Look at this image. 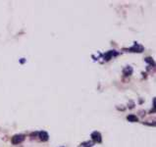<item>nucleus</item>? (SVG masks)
Masks as SVG:
<instances>
[{
  "label": "nucleus",
  "mask_w": 156,
  "mask_h": 147,
  "mask_svg": "<svg viewBox=\"0 0 156 147\" xmlns=\"http://www.w3.org/2000/svg\"><path fill=\"white\" fill-rule=\"evenodd\" d=\"M143 46L142 45H140L139 44L138 42H134V44L132 46V47H130V48L127 49V51H130V52H136V53H140V52H143Z\"/></svg>",
  "instance_id": "1"
},
{
  "label": "nucleus",
  "mask_w": 156,
  "mask_h": 147,
  "mask_svg": "<svg viewBox=\"0 0 156 147\" xmlns=\"http://www.w3.org/2000/svg\"><path fill=\"white\" fill-rule=\"evenodd\" d=\"M24 140H25V135H24V134H16V135H14L12 137L11 142H12V144L17 145V144L22 143Z\"/></svg>",
  "instance_id": "2"
},
{
  "label": "nucleus",
  "mask_w": 156,
  "mask_h": 147,
  "mask_svg": "<svg viewBox=\"0 0 156 147\" xmlns=\"http://www.w3.org/2000/svg\"><path fill=\"white\" fill-rule=\"evenodd\" d=\"M119 55V52L118 51H115V50H110L108 52H106L105 54L103 55V58L105 59V61H109L110 59H112L113 57H116Z\"/></svg>",
  "instance_id": "3"
},
{
  "label": "nucleus",
  "mask_w": 156,
  "mask_h": 147,
  "mask_svg": "<svg viewBox=\"0 0 156 147\" xmlns=\"http://www.w3.org/2000/svg\"><path fill=\"white\" fill-rule=\"evenodd\" d=\"M91 139H92V141L95 142V143H101V142H102L101 133L98 132V131H93V132L91 133Z\"/></svg>",
  "instance_id": "4"
},
{
  "label": "nucleus",
  "mask_w": 156,
  "mask_h": 147,
  "mask_svg": "<svg viewBox=\"0 0 156 147\" xmlns=\"http://www.w3.org/2000/svg\"><path fill=\"white\" fill-rule=\"evenodd\" d=\"M37 134H38V137L39 139L41 140V141H47L48 140V138H49V135H48V133L46 132V131H39L37 132Z\"/></svg>",
  "instance_id": "5"
},
{
  "label": "nucleus",
  "mask_w": 156,
  "mask_h": 147,
  "mask_svg": "<svg viewBox=\"0 0 156 147\" xmlns=\"http://www.w3.org/2000/svg\"><path fill=\"white\" fill-rule=\"evenodd\" d=\"M123 73H124V75L125 76H131L132 74H133V68L131 67V66H127L124 70H123Z\"/></svg>",
  "instance_id": "6"
},
{
  "label": "nucleus",
  "mask_w": 156,
  "mask_h": 147,
  "mask_svg": "<svg viewBox=\"0 0 156 147\" xmlns=\"http://www.w3.org/2000/svg\"><path fill=\"white\" fill-rule=\"evenodd\" d=\"M127 119H128L129 122H132V123H134V122H138V117L136 116H134V115L133 114H131V115H129L128 117H127Z\"/></svg>",
  "instance_id": "7"
},
{
  "label": "nucleus",
  "mask_w": 156,
  "mask_h": 147,
  "mask_svg": "<svg viewBox=\"0 0 156 147\" xmlns=\"http://www.w3.org/2000/svg\"><path fill=\"white\" fill-rule=\"evenodd\" d=\"M94 145V142L93 141H85L82 143V146L83 147H92Z\"/></svg>",
  "instance_id": "8"
},
{
  "label": "nucleus",
  "mask_w": 156,
  "mask_h": 147,
  "mask_svg": "<svg viewBox=\"0 0 156 147\" xmlns=\"http://www.w3.org/2000/svg\"><path fill=\"white\" fill-rule=\"evenodd\" d=\"M145 62H146V63H148L149 65H151V67H154V66H155V63H154V61H153V59H152V58H150V57H147V58H145Z\"/></svg>",
  "instance_id": "9"
},
{
  "label": "nucleus",
  "mask_w": 156,
  "mask_h": 147,
  "mask_svg": "<svg viewBox=\"0 0 156 147\" xmlns=\"http://www.w3.org/2000/svg\"><path fill=\"white\" fill-rule=\"evenodd\" d=\"M20 63H21V64H24V63H26V59H24V58H22V59L20 60Z\"/></svg>",
  "instance_id": "10"
}]
</instances>
